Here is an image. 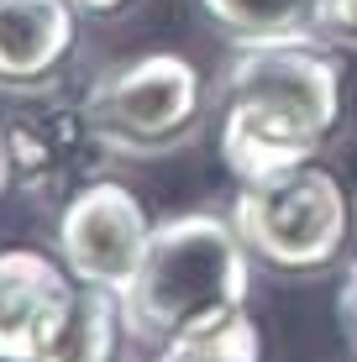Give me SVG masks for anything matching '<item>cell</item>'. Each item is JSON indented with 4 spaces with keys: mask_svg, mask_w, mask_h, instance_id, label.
Here are the masks:
<instances>
[{
    "mask_svg": "<svg viewBox=\"0 0 357 362\" xmlns=\"http://www.w3.org/2000/svg\"><path fill=\"white\" fill-rule=\"evenodd\" d=\"M341 127V69L321 42L237 47L221 74V163L263 184L321 158Z\"/></svg>",
    "mask_w": 357,
    "mask_h": 362,
    "instance_id": "1",
    "label": "cell"
},
{
    "mask_svg": "<svg viewBox=\"0 0 357 362\" xmlns=\"http://www.w3.org/2000/svg\"><path fill=\"white\" fill-rule=\"evenodd\" d=\"M247 294H252V252L237 236L231 216L184 210V216H168L153 226L147 257L137 279L127 284L121 305H127L131 336L168 346L242 315Z\"/></svg>",
    "mask_w": 357,
    "mask_h": 362,
    "instance_id": "2",
    "label": "cell"
},
{
    "mask_svg": "<svg viewBox=\"0 0 357 362\" xmlns=\"http://www.w3.org/2000/svg\"><path fill=\"white\" fill-rule=\"evenodd\" d=\"M226 216L247 242L252 263L274 273H321L341 263L357 231L347 189L336 184V173L315 163L263 184H237V199Z\"/></svg>",
    "mask_w": 357,
    "mask_h": 362,
    "instance_id": "3",
    "label": "cell"
},
{
    "mask_svg": "<svg viewBox=\"0 0 357 362\" xmlns=\"http://www.w3.org/2000/svg\"><path fill=\"white\" fill-rule=\"evenodd\" d=\"M84 110L110 153L153 158L194 136L205 116V79L184 53H142L100 74Z\"/></svg>",
    "mask_w": 357,
    "mask_h": 362,
    "instance_id": "4",
    "label": "cell"
},
{
    "mask_svg": "<svg viewBox=\"0 0 357 362\" xmlns=\"http://www.w3.org/2000/svg\"><path fill=\"white\" fill-rule=\"evenodd\" d=\"M147 242H153V216L116 179H90L58 205L53 252L64 257L74 284H100V289L127 294L147 257Z\"/></svg>",
    "mask_w": 357,
    "mask_h": 362,
    "instance_id": "5",
    "label": "cell"
},
{
    "mask_svg": "<svg viewBox=\"0 0 357 362\" xmlns=\"http://www.w3.org/2000/svg\"><path fill=\"white\" fill-rule=\"evenodd\" d=\"M6 142H11L16 189L42 199V205H64L74 189L100 179V163L110 158L90 110L58 105V100H27L21 110H11Z\"/></svg>",
    "mask_w": 357,
    "mask_h": 362,
    "instance_id": "6",
    "label": "cell"
},
{
    "mask_svg": "<svg viewBox=\"0 0 357 362\" xmlns=\"http://www.w3.org/2000/svg\"><path fill=\"white\" fill-rule=\"evenodd\" d=\"M74 273L58 252L0 247V362H37L69 310Z\"/></svg>",
    "mask_w": 357,
    "mask_h": 362,
    "instance_id": "7",
    "label": "cell"
},
{
    "mask_svg": "<svg viewBox=\"0 0 357 362\" xmlns=\"http://www.w3.org/2000/svg\"><path fill=\"white\" fill-rule=\"evenodd\" d=\"M79 42L74 0H0V90L47 95Z\"/></svg>",
    "mask_w": 357,
    "mask_h": 362,
    "instance_id": "8",
    "label": "cell"
},
{
    "mask_svg": "<svg viewBox=\"0 0 357 362\" xmlns=\"http://www.w3.org/2000/svg\"><path fill=\"white\" fill-rule=\"evenodd\" d=\"M127 341L131 326L121 294L100 289V284H74L69 310L58 315L37 362H127Z\"/></svg>",
    "mask_w": 357,
    "mask_h": 362,
    "instance_id": "9",
    "label": "cell"
},
{
    "mask_svg": "<svg viewBox=\"0 0 357 362\" xmlns=\"http://www.w3.org/2000/svg\"><path fill=\"white\" fill-rule=\"evenodd\" d=\"M200 11L237 47L321 42L315 37V0H200Z\"/></svg>",
    "mask_w": 357,
    "mask_h": 362,
    "instance_id": "10",
    "label": "cell"
},
{
    "mask_svg": "<svg viewBox=\"0 0 357 362\" xmlns=\"http://www.w3.org/2000/svg\"><path fill=\"white\" fill-rule=\"evenodd\" d=\"M153 362H263V336H257L252 315L242 310V315L221 320L211 331H194L184 341L158 346Z\"/></svg>",
    "mask_w": 357,
    "mask_h": 362,
    "instance_id": "11",
    "label": "cell"
},
{
    "mask_svg": "<svg viewBox=\"0 0 357 362\" xmlns=\"http://www.w3.org/2000/svg\"><path fill=\"white\" fill-rule=\"evenodd\" d=\"M315 37L331 47H357V0H315Z\"/></svg>",
    "mask_w": 357,
    "mask_h": 362,
    "instance_id": "12",
    "label": "cell"
},
{
    "mask_svg": "<svg viewBox=\"0 0 357 362\" xmlns=\"http://www.w3.org/2000/svg\"><path fill=\"white\" fill-rule=\"evenodd\" d=\"M336 315H341V326H347V336L357 341V252H352V263H347V279H341V299H336Z\"/></svg>",
    "mask_w": 357,
    "mask_h": 362,
    "instance_id": "13",
    "label": "cell"
},
{
    "mask_svg": "<svg viewBox=\"0 0 357 362\" xmlns=\"http://www.w3.org/2000/svg\"><path fill=\"white\" fill-rule=\"evenodd\" d=\"M74 6H79L84 16H116V11H127L131 0H74Z\"/></svg>",
    "mask_w": 357,
    "mask_h": 362,
    "instance_id": "14",
    "label": "cell"
},
{
    "mask_svg": "<svg viewBox=\"0 0 357 362\" xmlns=\"http://www.w3.org/2000/svg\"><path fill=\"white\" fill-rule=\"evenodd\" d=\"M16 189V173H11V142H6V121H0V194Z\"/></svg>",
    "mask_w": 357,
    "mask_h": 362,
    "instance_id": "15",
    "label": "cell"
},
{
    "mask_svg": "<svg viewBox=\"0 0 357 362\" xmlns=\"http://www.w3.org/2000/svg\"><path fill=\"white\" fill-rule=\"evenodd\" d=\"M352 221H357V194H352ZM352 242H357V231H352Z\"/></svg>",
    "mask_w": 357,
    "mask_h": 362,
    "instance_id": "16",
    "label": "cell"
},
{
    "mask_svg": "<svg viewBox=\"0 0 357 362\" xmlns=\"http://www.w3.org/2000/svg\"><path fill=\"white\" fill-rule=\"evenodd\" d=\"M352 362H357V357H352Z\"/></svg>",
    "mask_w": 357,
    "mask_h": 362,
    "instance_id": "17",
    "label": "cell"
}]
</instances>
